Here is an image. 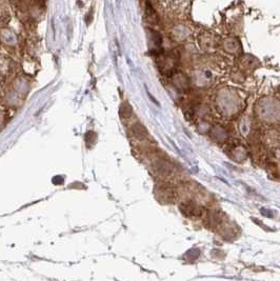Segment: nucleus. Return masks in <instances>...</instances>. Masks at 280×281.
Listing matches in <instances>:
<instances>
[{
	"label": "nucleus",
	"instance_id": "obj_1",
	"mask_svg": "<svg viewBox=\"0 0 280 281\" xmlns=\"http://www.w3.org/2000/svg\"><path fill=\"white\" fill-rule=\"evenodd\" d=\"M171 35H172L173 39L176 40V42H182V40H185L186 38H188L191 35V30L189 27H187L185 25H176L172 29Z\"/></svg>",
	"mask_w": 280,
	"mask_h": 281
},
{
	"label": "nucleus",
	"instance_id": "obj_2",
	"mask_svg": "<svg viewBox=\"0 0 280 281\" xmlns=\"http://www.w3.org/2000/svg\"><path fill=\"white\" fill-rule=\"evenodd\" d=\"M199 44L204 49H214L217 46V37L209 32L202 33L199 36Z\"/></svg>",
	"mask_w": 280,
	"mask_h": 281
},
{
	"label": "nucleus",
	"instance_id": "obj_3",
	"mask_svg": "<svg viewBox=\"0 0 280 281\" xmlns=\"http://www.w3.org/2000/svg\"><path fill=\"white\" fill-rule=\"evenodd\" d=\"M224 47L227 52L231 54H236L240 50V43L235 37H228L224 40Z\"/></svg>",
	"mask_w": 280,
	"mask_h": 281
},
{
	"label": "nucleus",
	"instance_id": "obj_4",
	"mask_svg": "<svg viewBox=\"0 0 280 281\" xmlns=\"http://www.w3.org/2000/svg\"><path fill=\"white\" fill-rule=\"evenodd\" d=\"M149 32V38H150V42L151 44L153 45L154 47V50L157 51L160 46H162V37H160L159 33H157L156 31H153V30H148Z\"/></svg>",
	"mask_w": 280,
	"mask_h": 281
},
{
	"label": "nucleus",
	"instance_id": "obj_5",
	"mask_svg": "<svg viewBox=\"0 0 280 281\" xmlns=\"http://www.w3.org/2000/svg\"><path fill=\"white\" fill-rule=\"evenodd\" d=\"M120 115L123 117H130L132 115V109L128 104H124L120 108Z\"/></svg>",
	"mask_w": 280,
	"mask_h": 281
},
{
	"label": "nucleus",
	"instance_id": "obj_6",
	"mask_svg": "<svg viewBox=\"0 0 280 281\" xmlns=\"http://www.w3.org/2000/svg\"><path fill=\"white\" fill-rule=\"evenodd\" d=\"M5 124V114L3 112H0V128H2Z\"/></svg>",
	"mask_w": 280,
	"mask_h": 281
}]
</instances>
